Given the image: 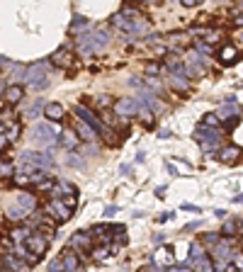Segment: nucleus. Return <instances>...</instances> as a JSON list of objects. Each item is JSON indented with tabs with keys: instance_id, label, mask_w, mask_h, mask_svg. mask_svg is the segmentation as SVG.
<instances>
[{
	"instance_id": "nucleus-25",
	"label": "nucleus",
	"mask_w": 243,
	"mask_h": 272,
	"mask_svg": "<svg viewBox=\"0 0 243 272\" xmlns=\"http://www.w3.org/2000/svg\"><path fill=\"white\" fill-rule=\"evenodd\" d=\"M81 30H88V20L83 15H76L73 22H71V32H81Z\"/></svg>"
},
{
	"instance_id": "nucleus-24",
	"label": "nucleus",
	"mask_w": 243,
	"mask_h": 272,
	"mask_svg": "<svg viewBox=\"0 0 243 272\" xmlns=\"http://www.w3.org/2000/svg\"><path fill=\"white\" fill-rule=\"evenodd\" d=\"M202 126H207V129H219V117H216V112H209V115H204V119H202Z\"/></svg>"
},
{
	"instance_id": "nucleus-47",
	"label": "nucleus",
	"mask_w": 243,
	"mask_h": 272,
	"mask_svg": "<svg viewBox=\"0 0 243 272\" xmlns=\"http://www.w3.org/2000/svg\"><path fill=\"white\" fill-rule=\"evenodd\" d=\"M165 168H168V173H170V175H178V170H175V165H173V163H168Z\"/></svg>"
},
{
	"instance_id": "nucleus-15",
	"label": "nucleus",
	"mask_w": 243,
	"mask_h": 272,
	"mask_svg": "<svg viewBox=\"0 0 243 272\" xmlns=\"http://www.w3.org/2000/svg\"><path fill=\"white\" fill-rule=\"evenodd\" d=\"M15 204H17V207H22L27 214H32L34 209H37V197H34V194H30V192H20Z\"/></svg>"
},
{
	"instance_id": "nucleus-49",
	"label": "nucleus",
	"mask_w": 243,
	"mask_h": 272,
	"mask_svg": "<svg viewBox=\"0 0 243 272\" xmlns=\"http://www.w3.org/2000/svg\"><path fill=\"white\" fill-rule=\"evenodd\" d=\"M7 146V139H5V134H0V151Z\"/></svg>"
},
{
	"instance_id": "nucleus-54",
	"label": "nucleus",
	"mask_w": 243,
	"mask_h": 272,
	"mask_svg": "<svg viewBox=\"0 0 243 272\" xmlns=\"http://www.w3.org/2000/svg\"><path fill=\"white\" fill-rule=\"evenodd\" d=\"M0 272H12V270H10L7 265H0Z\"/></svg>"
},
{
	"instance_id": "nucleus-33",
	"label": "nucleus",
	"mask_w": 243,
	"mask_h": 272,
	"mask_svg": "<svg viewBox=\"0 0 243 272\" xmlns=\"http://www.w3.org/2000/svg\"><path fill=\"white\" fill-rule=\"evenodd\" d=\"M12 182H15L17 187H27V185H30L27 175H22V173H20V175H12Z\"/></svg>"
},
{
	"instance_id": "nucleus-27",
	"label": "nucleus",
	"mask_w": 243,
	"mask_h": 272,
	"mask_svg": "<svg viewBox=\"0 0 243 272\" xmlns=\"http://www.w3.org/2000/svg\"><path fill=\"white\" fill-rule=\"evenodd\" d=\"M202 255H204L202 245H200V243H192V245H190V263H195V260L202 258Z\"/></svg>"
},
{
	"instance_id": "nucleus-21",
	"label": "nucleus",
	"mask_w": 243,
	"mask_h": 272,
	"mask_svg": "<svg viewBox=\"0 0 243 272\" xmlns=\"http://www.w3.org/2000/svg\"><path fill=\"white\" fill-rule=\"evenodd\" d=\"M44 107H46V102L39 97V100H34L30 107H27V112H25V117H30V119H39L41 115H44Z\"/></svg>"
},
{
	"instance_id": "nucleus-23",
	"label": "nucleus",
	"mask_w": 243,
	"mask_h": 272,
	"mask_svg": "<svg viewBox=\"0 0 243 272\" xmlns=\"http://www.w3.org/2000/svg\"><path fill=\"white\" fill-rule=\"evenodd\" d=\"M236 229H239V221L236 219H224V229H221L224 236H236Z\"/></svg>"
},
{
	"instance_id": "nucleus-18",
	"label": "nucleus",
	"mask_w": 243,
	"mask_h": 272,
	"mask_svg": "<svg viewBox=\"0 0 243 272\" xmlns=\"http://www.w3.org/2000/svg\"><path fill=\"white\" fill-rule=\"evenodd\" d=\"M76 134H78V139H83V141H95V139H97V131L90 129L88 124H83L81 119L76 121Z\"/></svg>"
},
{
	"instance_id": "nucleus-17",
	"label": "nucleus",
	"mask_w": 243,
	"mask_h": 272,
	"mask_svg": "<svg viewBox=\"0 0 243 272\" xmlns=\"http://www.w3.org/2000/svg\"><path fill=\"white\" fill-rule=\"evenodd\" d=\"M107 44H110V32L102 30V27L92 32V46H95V51H102Z\"/></svg>"
},
{
	"instance_id": "nucleus-48",
	"label": "nucleus",
	"mask_w": 243,
	"mask_h": 272,
	"mask_svg": "<svg viewBox=\"0 0 243 272\" xmlns=\"http://www.w3.org/2000/svg\"><path fill=\"white\" fill-rule=\"evenodd\" d=\"M216 216H219V219H229V216H226V209H216Z\"/></svg>"
},
{
	"instance_id": "nucleus-52",
	"label": "nucleus",
	"mask_w": 243,
	"mask_h": 272,
	"mask_svg": "<svg viewBox=\"0 0 243 272\" xmlns=\"http://www.w3.org/2000/svg\"><path fill=\"white\" fill-rule=\"evenodd\" d=\"M234 202H236V204H243V194H239V197H234Z\"/></svg>"
},
{
	"instance_id": "nucleus-4",
	"label": "nucleus",
	"mask_w": 243,
	"mask_h": 272,
	"mask_svg": "<svg viewBox=\"0 0 243 272\" xmlns=\"http://www.w3.org/2000/svg\"><path fill=\"white\" fill-rule=\"evenodd\" d=\"M195 136H197V141H202L204 151H214V149L221 144V136H219V131H214V129H207V126H202V124L195 129Z\"/></svg>"
},
{
	"instance_id": "nucleus-51",
	"label": "nucleus",
	"mask_w": 243,
	"mask_h": 272,
	"mask_svg": "<svg viewBox=\"0 0 243 272\" xmlns=\"http://www.w3.org/2000/svg\"><path fill=\"white\" fill-rule=\"evenodd\" d=\"M156 197H165V187H158L156 190Z\"/></svg>"
},
{
	"instance_id": "nucleus-55",
	"label": "nucleus",
	"mask_w": 243,
	"mask_h": 272,
	"mask_svg": "<svg viewBox=\"0 0 243 272\" xmlns=\"http://www.w3.org/2000/svg\"><path fill=\"white\" fill-rule=\"evenodd\" d=\"M239 224H241V226H243V216H241V219H239Z\"/></svg>"
},
{
	"instance_id": "nucleus-13",
	"label": "nucleus",
	"mask_w": 243,
	"mask_h": 272,
	"mask_svg": "<svg viewBox=\"0 0 243 272\" xmlns=\"http://www.w3.org/2000/svg\"><path fill=\"white\" fill-rule=\"evenodd\" d=\"M44 117L49 121H61L66 117V110H63L61 102H49V105L44 107Z\"/></svg>"
},
{
	"instance_id": "nucleus-41",
	"label": "nucleus",
	"mask_w": 243,
	"mask_h": 272,
	"mask_svg": "<svg viewBox=\"0 0 243 272\" xmlns=\"http://www.w3.org/2000/svg\"><path fill=\"white\" fill-rule=\"evenodd\" d=\"M173 216H175L173 212H165V214H161V216H158V221H161V224H165V221H173Z\"/></svg>"
},
{
	"instance_id": "nucleus-12",
	"label": "nucleus",
	"mask_w": 243,
	"mask_h": 272,
	"mask_svg": "<svg viewBox=\"0 0 243 272\" xmlns=\"http://www.w3.org/2000/svg\"><path fill=\"white\" fill-rule=\"evenodd\" d=\"M219 61H221L224 66H234V63L239 61V49H236L234 44H224V46L219 49Z\"/></svg>"
},
{
	"instance_id": "nucleus-39",
	"label": "nucleus",
	"mask_w": 243,
	"mask_h": 272,
	"mask_svg": "<svg viewBox=\"0 0 243 272\" xmlns=\"http://www.w3.org/2000/svg\"><path fill=\"white\" fill-rule=\"evenodd\" d=\"M202 241L207 243V245H216V243H219V233H207Z\"/></svg>"
},
{
	"instance_id": "nucleus-35",
	"label": "nucleus",
	"mask_w": 243,
	"mask_h": 272,
	"mask_svg": "<svg viewBox=\"0 0 243 272\" xmlns=\"http://www.w3.org/2000/svg\"><path fill=\"white\" fill-rule=\"evenodd\" d=\"M231 22H234L236 27H243V10H236V12H234V17H231Z\"/></svg>"
},
{
	"instance_id": "nucleus-22",
	"label": "nucleus",
	"mask_w": 243,
	"mask_h": 272,
	"mask_svg": "<svg viewBox=\"0 0 243 272\" xmlns=\"http://www.w3.org/2000/svg\"><path fill=\"white\" fill-rule=\"evenodd\" d=\"M20 134H22V126H20V121H12V124L5 129V139H7V144H15V141L20 139Z\"/></svg>"
},
{
	"instance_id": "nucleus-28",
	"label": "nucleus",
	"mask_w": 243,
	"mask_h": 272,
	"mask_svg": "<svg viewBox=\"0 0 243 272\" xmlns=\"http://www.w3.org/2000/svg\"><path fill=\"white\" fill-rule=\"evenodd\" d=\"M0 178H12V163L10 160H0Z\"/></svg>"
},
{
	"instance_id": "nucleus-45",
	"label": "nucleus",
	"mask_w": 243,
	"mask_h": 272,
	"mask_svg": "<svg viewBox=\"0 0 243 272\" xmlns=\"http://www.w3.org/2000/svg\"><path fill=\"white\" fill-rule=\"evenodd\" d=\"M200 226H202L200 221H192V224H187V226H185V231H195V229H200Z\"/></svg>"
},
{
	"instance_id": "nucleus-3",
	"label": "nucleus",
	"mask_w": 243,
	"mask_h": 272,
	"mask_svg": "<svg viewBox=\"0 0 243 272\" xmlns=\"http://www.w3.org/2000/svg\"><path fill=\"white\" fill-rule=\"evenodd\" d=\"M22 160L25 163H30L32 168H41V170H46V168H54V158L49 155V153H41V151H22Z\"/></svg>"
},
{
	"instance_id": "nucleus-29",
	"label": "nucleus",
	"mask_w": 243,
	"mask_h": 272,
	"mask_svg": "<svg viewBox=\"0 0 243 272\" xmlns=\"http://www.w3.org/2000/svg\"><path fill=\"white\" fill-rule=\"evenodd\" d=\"M139 115H141V124H144V126H153V112L151 110H141V107H139Z\"/></svg>"
},
{
	"instance_id": "nucleus-36",
	"label": "nucleus",
	"mask_w": 243,
	"mask_h": 272,
	"mask_svg": "<svg viewBox=\"0 0 243 272\" xmlns=\"http://www.w3.org/2000/svg\"><path fill=\"white\" fill-rule=\"evenodd\" d=\"M231 265H234V268H236L239 272H243V253H239V255L231 260Z\"/></svg>"
},
{
	"instance_id": "nucleus-44",
	"label": "nucleus",
	"mask_w": 243,
	"mask_h": 272,
	"mask_svg": "<svg viewBox=\"0 0 243 272\" xmlns=\"http://www.w3.org/2000/svg\"><path fill=\"white\" fill-rule=\"evenodd\" d=\"M182 209H185V212H200V207H195V204H185V202H182Z\"/></svg>"
},
{
	"instance_id": "nucleus-37",
	"label": "nucleus",
	"mask_w": 243,
	"mask_h": 272,
	"mask_svg": "<svg viewBox=\"0 0 243 272\" xmlns=\"http://www.w3.org/2000/svg\"><path fill=\"white\" fill-rule=\"evenodd\" d=\"M129 85H131V88H136V90H144V88H146V83H144L141 78H131V80H129Z\"/></svg>"
},
{
	"instance_id": "nucleus-30",
	"label": "nucleus",
	"mask_w": 243,
	"mask_h": 272,
	"mask_svg": "<svg viewBox=\"0 0 243 272\" xmlns=\"http://www.w3.org/2000/svg\"><path fill=\"white\" fill-rule=\"evenodd\" d=\"M195 49H197V54H200V56H202V54H204V56H209V54H212V46H207L202 39H197V41H195Z\"/></svg>"
},
{
	"instance_id": "nucleus-20",
	"label": "nucleus",
	"mask_w": 243,
	"mask_h": 272,
	"mask_svg": "<svg viewBox=\"0 0 243 272\" xmlns=\"http://www.w3.org/2000/svg\"><path fill=\"white\" fill-rule=\"evenodd\" d=\"M239 155H241V149H239V146H226V149H221V151H219L221 163H236V160H239Z\"/></svg>"
},
{
	"instance_id": "nucleus-32",
	"label": "nucleus",
	"mask_w": 243,
	"mask_h": 272,
	"mask_svg": "<svg viewBox=\"0 0 243 272\" xmlns=\"http://www.w3.org/2000/svg\"><path fill=\"white\" fill-rule=\"evenodd\" d=\"M170 85H173V88H178V90H185V88H187V80H185V78H175V76H173V78H170Z\"/></svg>"
},
{
	"instance_id": "nucleus-19",
	"label": "nucleus",
	"mask_w": 243,
	"mask_h": 272,
	"mask_svg": "<svg viewBox=\"0 0 243 272\" xmlns=\"http://www.w3.org/2000/svg\"><path fill=\"white\" fill-rule=\"evenodd\" d=\"M5 216H7L10 221H25V219H30V214L25 212L22 207H17V204H7V207H5Z\"/></svg>"
},
{
	"instance_id": "nucleus-38",
	"label": "nucleus",
	"mask_w": 243,
	"mask_h": 272,
	"mask_svg": "<svg viewBox=\"0 0 243 272\" xmlns=\"http://www.w3.org/2000/svg\"><path fill=\"white\" fill-rule=\"evenodd\" d=\"M97 105H100V107H110V105H112V97H110V95H100V97H97Z\"/></svg>"
},
{
	"instance_id": "nucleus-5",
	"label": "nucleus",
	"mask_w": 243,
	"mask_h": 272,
	"mask_svg": "<svg viewBox=\"0 0 243 272\" xmlns=\"http://www.w3.org/2000/svg\"><path fill=\"white\" fill-rule=\"evenodd\" d=\"M22 245H25V250H27V253H32L34 258H39V260H41V255H44V253H46V248H49V238H44L41 233H32V236L22 243Z\"/></svg>"
},
{
	"instance_id": "nucleus-10",
	"label": "nucleus",
	"mask_w": 243,
	"mask_h": 272,
	"mask_svg": "<svg viewBox=\"0 0 243 272\" xmlns=\"http://www.w3.org/2000/svg\"><path fill=\"white\" fill-rule=\"evenodd\" d=\"M214 260L219 263L216 272L224 268V263L229 265V263H231V243H229V241H219V243H216V245H214Z\"/></svg>"
},
{
	"instance_id": "nucleus-8",
	"label": "nucleus",
	"mask_w": 243,
	"mask_h": 272,
	"mask_svg": "<svg viewBox=\"0 0 243 272\" xmlns=\"http://www.w3.org/2000/svg\"><path fill=\"white\" fill-rule=\"evenodd\" d=\"M66 248H71V250H81V253H90V233H85V231H76L73 236H71V241Z\"/></svg>"
},
{
	"instance_id": "nucleus-50",
	"label": "nucleus",
	"mask_w": 243,
	"mask_h": 272,
	"mask_svg": "<svg viewBox=\"0 0 243 272\" xmlns=\"http://www.w3.org/2000/svg\"><path fill=\"white\" fill-rule=\"evenodd\" d=\"M144 158H146V153H144V151L136 153V163H144Z\"/></svg>"
},
{
	"instance_id": "nucleus-53",
	"label": "nucleus",
	"mask_w": 243,
	"mask_h": 272,
	"mask_svg": "<svg viewBox=\"0 0 243 272\" xmlns=\"http://www.w3.org/2000/svg\"><path fill=\"white\" fill-rule=\"evenodd\" d=\"M236 39H239V44H241V46H243V30L239 32V37H236Z\"/></svg>"
},
{
	"instance_id": "nucleus-43",
	"label": "nucleus",
	"mask_w": 243,
	"mask_h": 272,
	"mask_svg": "<svg viewBox=\"0 0 243 272\" xmlns=\"http://www.w3.org/2000/svg\"><path fill=\"white\" fill-rule=\"evenodd\" d=\"M200 0H182V7H197Z\"/></svg>"
},
{
	"instance_id": "nucleus-56",
	"label": "nucleus",
	"mask_w": 243,
	"mask_h": 272,
	"mask_svg": "<svg viewBox=\"0 0 243 272\" xmlns=\"http://www.w3.org/2000/svg\"><path fill=\"white\" fill-rule=\"evenodd\" d=\"M0 90H2V80H0Z\"/></svg>"
},
{
	"instance_id": "nucleus-11",
	"label": "nucleus",
	"mask_w": 243,
	"mask_h": 272,
	"mask_svg": "<svg viewBox=\"0 0 243 272\" xmlns=\"http://www.w3.org/2000/svg\"><path fill=\"white\" fill-rule=\"evenodd\" d=\"M59 263H61V268H63V272H76L81 268V258H78V253L71 250V248H66V250L61 253Z\"/></svg>"
},
{
	"instance_id": "nucleus-40",
	"label": "nucleus",
	"mask_w": 243,
	"mask_h": 272,
	"mask_svg": "<svg viewBox=\"0 0 243 272\" xmlns=\"http://www.w3.org/2000/svg\"><path fill=\"white\" fill-rule=\"evenodd\" d=\"M49 272H63L59 260H51V263H49Z\"/></svg>"
},
{
	"instance_id": "nucleus-26",
	"label": "nucleus",
	"mask_w": 243,
	"mask_h": 272,
	"mask_svg": "<svg viewBox=\"0 0 243 272\" xmlns=\"http://www.w3.org/2000/svg\"><path fill=\"white\" fill-rule=\"evenodd\" d=\"M221 39V32L219 30H209V32H204V44L209 46V44H216Z\"/></svg>"
},
{
	"instance_id": "nucleus-9",
	"label": "nucleus",
	"mask_w": 243,
	"mask_h": 272,
	"mask_svg": "<svg viewBox=\"0 0 243 272\" xmlns=\"http://www.w3.org/2000/svg\"><path fill=\"white\" fill-rule=\"evenodd\" d=\"M49 63H51V66H56V68H68V66L73 63V54H71V49H68V46H59V49L49 56Z\"/></svg>"
},
{
	"instance_id": "nucleus-6",
	"label": "nucleus",
	"mask_w": 243,
	"mask_h": 272,
	"mask_svg": "<svg viewBox=\"0 0 243 272\" xmlns=\"http://www.w3.org/2000/svg\"><path fill=\"white\" fill-rule=\"evenodd\" d=\"M115 115L117 117H134V115H139V100L136 97H120V100H115Z\"/></svg>"
},
{
	"instance_id": "nucleus-46",
	"label": "nucleus",
	"mask_w": 243,
	"mask_h": 272,
	"mask_svg": "<svg viewBox=\"0 0 243 272\" xmlns=\"http://www.w3.org/2000/svg\"><path fill=\"white\" fill-rule=\"evenodd\" d=\"M158 136H161V139H170V136H173V134H170V131H168V129H161V131H158Z\"/></svg>"
},
{
	"instance_id": "nucleus-57",
	"label": "nucleus",
	"mask_w": 243,
	"mask_h": 272,
	"mask_svg": "<svg viewBox=\"0 0 243 272\" xmlns=\"http://www.w3.org/2000/svg\"><path fill=\"white\" fill-rule=\"evenodd\" d=\"M241 10H243V5H241Z\"/></svg>"
},
{
	"instance_id": "nucleus-42",
	"label": "nucleus",
	"mask_w": 243,
	"mask_h": 272,
	"mask_svg": "<svg viewBox=\"0 0 243 272\" xmlns=\"http://www.w3.org/2000/svg\"><path fill=\"white\" fill-rule=\"evenodd\" d=\"M146 71L151 73V78H153V76H156V73L161 71V66H158V63H149V66H146Z\"/></svg>"
},
{
	"instance_id": "nucleus-1",
	"label": "nucleus",
	"mask_w": 243,
	"mask_h": 272,
	"mask_svg": "<svg viewBox=\"0 0 243 272\" xmlns=\"http://www.w3.org/2000/svg\"><path fill=\"white\" fill-rule=\"evenodd\" d=\"M59 134L61 129L56 124H37L34 129H32V139L37 141V144H41V146H56L59 144Z\"/></svg>"
},
{
	"instance_id": "nucleus-2",
	"label": "nucleus",
	"mask_w": 243,
	"mask_h": 272,
	"mask_svg": "<svg viewBox=\"0 0 243 272\" xmlns=\"http://www.w3.org/2000/svg\"><path fill=\"white\" fill-rule=\"evenodd\" d=\"M46 216L54 221V224H63V221H68L73 212L68 209V204L63 202V199H51L49 204H46Z\"/></svg>"
},
{
	"instance_id": "nucleus-14",
	"label": "nucleus",
	"mask_w": 243,
	"mask_h": 272,
	"mask_svg": "<svg viewBox=\"0 0 243 272\" xmlns=\"http://www.w3.org/2000/svg\"><path fill=\"white\" fill-rule=\"evenodd\" d=\"M190 268L195 272H216V265H214V260L209 255H202V258H197L195 263H190Z\"/></svg>"
},
{
	"instance_id": "nucleus-16",
	"label": "nucleus",
	"mask_w": 243,
	"mask_h": 272,
	"mask_svg": "<svg viewBox=\"0 0 243 272\" xmlns=\"http://www.w3.org/2000/svg\"><path fill=\"white\" fill-rule=\"evenodd\" d=\"M25 97V85H7L5 90V102L7 105H17Z\"/></svg>"
},
{
	"instance_id": "nucleus-34",
	"label": "nucleus",
	"mask_w": 243,
	"mask_h": 272,
	"mask_svg": "<svg viewBox=\"0 0 243 272\" xmlns=\"http://www.w3.org/2000/svg\"><path fill=\"white\" fill-rule=\"evenodd\" d=\"M170 272H195V270L190 268V263H178V265H173Z\"/></svg>"
},
{
	"instance_id": "nucleus-7",
	"label": "nucleus",
	"mask_w": 243,
	"mask_h": 272,
	"mask_svg": "<svg viewBox=\"0 0 243 272\" xmlns=\"http://www.w3.org/2000/svg\"><path fill=\"white\" fill-rule=\"evenodd\" d=\"M73 112L78 115V119L83 121V124H88L90 129H95V131H97V136H100V134H105V126H102V121L97 119V117H95V112H92V110H88L85 105H78Z\"/></svg>"
},
{
	"instance_id": "nucleus-31",
	"label": "nucleus",
	"mask_w": 243,
	"mask_h": 272,
	"mask_svg": "<svg viewBox=\"0 0 243 272\" xmlns=\"http://www.w3.org/2000/svg\"><path fill=\"white\" fill-rule=\"evenodd\" d=\"M158 253H161V260H163V263H168V265L173 263V245H165V248L158 250Z\"/></svg>"
}]
</instances>
